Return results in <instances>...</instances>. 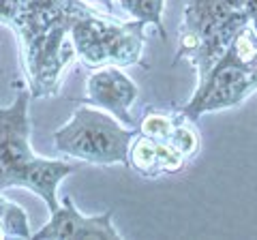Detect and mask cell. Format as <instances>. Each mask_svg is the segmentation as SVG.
<instances>
[{"label": "cell", "instance_id": "obj_1", "mask_svg": "<svg viewBox=\"0 0 257 240\" xmlns=\"http://www.w3.org/2000/svg\"><path fill=\"white\" fill-rule=\"evenodd\" d=\"M138 135L135 127H126L111 114L82 103L67 125L54 131L58 153L92 165H128V146Z\"/></svg>", "mask_w": 257, "mask_h": 240}, {"label": "cell", "instance_id": "obj_2", "mask_svg": "<svg viewBox=\"0 0 257 240\" xmlns=\"http://www.w3.org/2000/svg\"><path fill=\"white\" fill-rule=\"evenodd\" d=\"M255 88V71L236 65L227 58V54H223V58L204 77H199V86L193 99L180 111L189 120H197L208 111H221L240 105Z\"/></svg>", "mask_w": 257, "mask_h": 240}, {"label": "cell", "instance_id": "obj_3", "mask_svg": "<svg viewBox=\"0 0 257 240\" xmlns=\"http://www.w3.org/2000/svg\"><path fill=\"white\" fill-rule=\"evenodd\" d=\"M28 105L30 92L20 90L9 107H0V191L11 189L13 176L35 157Z\"/></svg>", "mask_w": 257, "mask_h": 240}, {"label": "cell", "instance_id": "obj_4", "mask_svg": "<svg viewBox=\"0 0 257 240\" xmlns=\"http://www.w3.org/2000/svg\"><path fill=\"white\" fill-rule=\"evenodd\" d=\"M140 88L126 73L118 67L107 65L96 69L86 82V101L88 105H94L103 111L111 114L126 127H135L131 116V107L138 101Z\"/></svg>", "mask_w": 257, "mask_h": 240}, {"label": "cell", "instance_id": "obj_5", "mask_svg": "<svg viewBox=\"0 0 257 240\" xmlns=\"http://www.w3.org/2000/svg\"><path fill=\"white\" fill-rule=\"evenodd\" d=\"M114 212L107 210L103 214L86 217L77 210L71 195L62 197V204L50 212V221L41 229H37L32 238H79V240H107V238H122L120 231L114 227Z\"/></svg>", "mask_w": 257, "mask_h": 240}, {"label": "cell", "instance_id": "obj_6", "mask_svg": "<svg viewBox=\"0 0 257 240\" xmlns=\"http://www.w3.org/2000/svg\"><path fill=\"white\" fill-rule=\"evenodd\" d=\"M75 172V167L60 161V159H45L35 155L30 161L22 167V170L13 176L11 189L22 187L32 191L35 195H39L45 202L47 210L54 212L60 206L58 202V187L62 185V180Z\"/></svg>", "mask_w": 257, "mask_h": 240}, {"label": "cell", "instance_id": "obj_7", "mask_svg": "<svg viewBox=\"0 0 257 240\" xmlns=\"http://www.w3.org/2000/svg\"><path fill=\"white\" fill-rule=\"evenodd\" d=\"M128 165L138 174L155 178L161 174L159 170V140L148 135H135L128 146Z\"/></svg>", "mask_w": 257, "mask_h": 240}, {"label": "cell", "instance_id": "obj_8", "mask_svg": "<svg viewBox=\"0 0 257 240\" xmlns=\"http://www.w3.org/2000/svg\"><path fill=\"white\" fill-rule=\"evenodd\" d=\"M187 120L189 118L180 111V116L176 118V125H174L172 133H170V138L165 140L174 150H178L184 159L193 157L197 153V148H199V135L191 125H187Z\"/></svg>", "mask_w": 257, "mask_h": 240}, {"label": "cell", "instance_id": "obj_9", "mask_svg": "<svg viewBox=\"0 0 257 240\" xmlns=\"http://www.w3.org/2000/svg\"><path fill=\"white\" fill-rule=\"evenodd\" d=\"M176 118L178 116H170V114H163L159 109H148L146 116H144V123L140 127V131L148 138H155L159 142H165L170 138V133L176 125Z\"/></svg>", "mask_w": 257, "mask_h": 240}, {"label": "cell", "instance_id": "obj_10", "mask_svg": "<svg viewBox=\"0 0 257 240\" xmlns=\"http://www.w3.org/2000/svg\"><path fill=\"white\" fill-rule=\"evenodd\" d=\"M163 9H165V0H138L128 15L135 18L138 22H142V24H152V26H157L161 37L165 39Z\"/></svg>", "mask_w": 257, "mask_h": 240}, {"label": "cell", "instance_id": "obj_11", "mask_svg": "<svg viewBox=\"0 0 257 240\" xmlns=\"http://www.w3.org/2000/svg\"><path fill=\"white\" fill-rule=\"evenodd\" d=\"M0 225H3L5 238H9V236L11 238H32V231L28 227V214L15 202L9 204L3 221H0Z\"/></svg>", "mask_w": 257, "mask_h": 240}, {"label": "cell", "instance_id": "obj_12", "mask_svg": "<svg viewBox=\"0 0 257 240\" xmlns=\"http://www.w3.org/2000/svg\"><path fill=\"white\" fill-rule=\"evenodd\" d=\"M219 3L234 13H242V7H244V0H219Z\"/></svg>", "mask_w": 257, "mask_h": 240}, {"label": "cell", "instance_id": "obj_13", "mask_svg": "<svg viewBox=\"0 0 257 240\" xmlns=\"http://www.w3.org/2000/svg\"><path fill=\"white\" fill-rule=\"evenodd\" d=\"M242 13L244 18H255L257 15V0H244V7H242Z\"/></svg>", "mask_w": 257, "mask_h": 240}, {"label": "cell", "instance_id": "obj_14", "mask_svg": "<svg viewBox=\"0 0 257 240\" xmlns=\"http://www.w3.org/2000/svg\"><path fill=\"white\" fill-rule=\"evenodd\" d=\"M246 24H248V28H251L253 33L257 35V15H255V18H248V20H246Z\"/></svg>", "mask_w": 257, "mask_h": 240}]
</instances>
